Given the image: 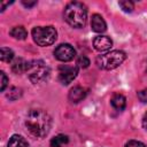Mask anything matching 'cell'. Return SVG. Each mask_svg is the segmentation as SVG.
Listing matches in <instances>:
<instances>
[{"label": "cell", "mask_w": 147, "mask_h": 147, "mask_svg": "<svg viewBox=\"0 0 147 147\" xmlns=\"http://www.w3.org/2000/svg\"><path fill=\"white\" fill-rule=\"evenodd\" d=\"M25 126L32 137L42 139L48 134L51 130L52 118L42 109H32L26 116Z\"/></svg>", "instance_id": "6da1fadb"}, {"label": "cell", "mask_w": 147, "mask_h": 147, "mask_svg": "<svg viewBox=\"0 0 147 147\" xmlns=\"http://www.w3.org/2000/svg\"><path fill=\"white\" fill-rule=\"evenodd\" d=\"M64 20L74 28H83L86 23L87 11L86 7L78 1L69 2L64 9Z\"/></svg>", "instance_id": "7a4b0ae2"}, {"label": "cell", "mask_w": 147, "mask_h": 147, "mask_svg": "<svg viewBox=\"0 0 147 147\" xmlns=\"http://www.w3.org/2000/svg\"><path fill=\"white\" fill-rule=\"evenodd\" d=\"M126 55L123 51H111L107 54L99 55L96 57V64L99 68L105 70H111L123 63Z\"/></svg>", "instance_id": "3957f363"}, {"label": "cell", "mask_w": 147, "mask_h": 147, "mask_svg": "<svg viewBox=\"0 0 147 147\" xmlns=\"http://www.w3.org/2000/svg\"><path fill=\"white\" fill-rule=\"evenodd\" d=\"M26 74L29 76V79L33 83H40L45 80L49 75V68L42 60H33L28 63Z\"/></svg>", "instance_id": "277c9868"}, {"label": "cell", "mask_w": 147, "mask_h": 147, "mask_svg": "<svg viewBox=\"0 0 147 147\" xmlns=\"http://www.w3.org/2000/svg\"><path fill=\"white\" fill-rule=\"evenodd\" d=\"M56 30L53 26H36L32 30V37L37 45L48 46L56 40Z\"/></svg>", "instance_id": "5b68a950"}, {"label": "cell", "mask_w": 147, "mask_h": 147, "mask_svg": "<svg viewBox=\"0 0 147 147\" xmlns=\"http://www.w3.org/2000/svg\"><path fill=\"white\" fill-rule=\"evenodd\" d=\"M76 55L75 48L69 44H61L59 45L54 51V56L62 62L71 61Z\"/></svg>", "instance_id": "8992f818"}, {"label": "cell", "mask_w": 147, "mask_h": 147, "mask_svg": "<svg viewBox=\"0 0 147 147\" xmlns=\"http://www.w3.org/2000/svg\"><path fill=\"white\" fill-rule=\"evenodd\" d=\"M78 74V68L76 65H61L59 68V80L63 85L70 84Z\"/></svg>", "instance_id": "52a82bcc"}, {"label": "cell", "mask_w": 147, "mask_h": 147, "mask_svg": "<svg viewBox=\"0 0 147 147\" xmlns=\"http://www.w3.org/2000/svg\"><path fill=\"white\" fill-rule=\"evenodd\" d=\"M93 46L99 52H105L113 46V41L107 36H98L93 40Z\"/></svg>", "instance_id": "ba28073f"}, {"label": "cell", "mask_w": 147, "mask_h": 147, "mask_svg": "<svg viewBox=\"0 0 147 147\" xmlns=\"http://www.w3.org/2000/svg\"><path fill=\"white\" fill-rule=\"evenodd\" d=\"M91 28H92V30L94 32H98V33L106 31L107 25H106V22H105L103 17L101 15H99V14L92 15V18H91Z\"/></svg>", "instance_id": "9c48e42d"}, {"label": "cell", "mask_w": 147, "mask_h": 147, "mask_svg": "<svg viewBox=\"0 0 147 147\" xmlns=\"http://www.w3.org/2000/svg\"><path fill=\"white\" fill-rule=\"evenodd\" d=\"M85 96H86V91L80 86H75L69 92V100L75 103L82 101Z\"/></svg>", "instance_id": "30bf717a"}, {"label": "cell", "mask_w": 147, "mask_h": 147, "mask_svg": "<svg viewBox=\"0 0 147 147\" xmlns=\"http://www.w3.org/2000/svg\"><path fill=\"white\" fill-rule=\"evenodd\" d=\"M110 103H111V106L116 109V110H123L124 108H125V106H126V99H125V96L123 95V94H121V93H115L113 96H111V99H110Z\"/></svg>", "instance_id": "8fae6325"}, {"label": "cell", "mask_w": 147, "mask_h": 147, "mask_svg": "<svg viewBox=\"0 0 147 147\" xmlns=\"http://www.w3.org/2000/svg\"><path fill=\"white\" fill-rule=\"evenodd\" d=\"M8 147H29V144L22 136L14 134L8 141Z\"/></svg>", "instance_id": "7c38bea8"}, {"label": "cell", "mask_w": 147, "mask_h": 147, "mask_svg": "<svg viewBox=\"0 0 147 147\" xmlns=\"http://www.w3.org/2000/svg\"><path fill=\"white\" fill-rule=\"evenodd\" d=\"M28 63L26 61H24L23 59H16L13 64H11V70L15 72V74H22L24 71H26V68H28Z\"/></svg>", "instance_id": "4fadbf2b"}, {"label": "cell", "mask_w": 147, "mask_h": 147, "mask_svg": "<svg viewBox=\"0 0 147 147\" xmlns=\"http://www.w3.org/2000/svg\"><path fill=\"white\" fill-rule=\"evenodd\" d=\"M69 138L65 134H57L51 140V147H64L68 145Z\"/></svg>", "instance_id": "5bb4252c"}, {"label": "cell", "mask_w": 147, "mask_h": 147, "mask_svg": "<svg viewBox=\"0 0 147 147\" xmlns=\"http://www.w3.org/2000/svg\"><path fill=\"white\" fill-rule=\"evenodd\" d=\"M9 33L11 37H14L15 39H18V40H24L28 37V32L23 26H15L10 30Z\"/></svg>", "instance_id": "9a60e30c"}, {"label": "cell", "mask_w": 147, "mask_h": 147, "mask_svg": "<svg viewBox=\"0 0 147 147\" xmlns=\"http://www.w3.org/2000/svg\"><path fill=\"white\" fill-rule=\"evenodd\" d=\"M0 59L3 62H10L14 59V52L10 48L1 47V49H0Z\"/></svg>", "instance_id": "2e32d148"}, {"label": "cell", "mask_w": 147, "mask_h": 147, "mask_svg": "<svg viewBox=\"0 0 147 147\" xmlns=\"http://www.w3.org/2000/svg\"><path fill=\"white\" fill-rule=\"evenodd\" d=\"M21 95H22V90L18 88V87H14V86L10 87L9 91H8V93H7V98H8L9 100H16V99H18Z\"/></svg>", "instance_id": "e0dca14e"}, {"label": "cell", "mask_w": 147, "mask_h": 147, "mask_svg": "<svg viewBox=\"0 0 147 147\" xmlns=\"http://www.w3.org/2000/svg\"><path fill=\"white\" fill-rule=\"evenodd\" d=\"M119 7L124 10V11H132L133 8H134V5L132 1H129V0H125V1H119Z\"/></svg>", "instance_id": "ac0fdd59"}, {"label": "cell", "mask_w": 147, "mask_h": 147, "mask_svg": "<svg viewBox=\"0 0 147 147\" xmlns=\"http://www.w3.org/2000/svg\"><path fill=\"white\" fill-rule=\"evenodd\" d=\"M77 65L80 67V68H87L90 65V60L86 57V56H79L77 59Z\"/></svg>", "instance_id": "d6986e66"}, {"label": "cell", "mask_w": 147, "mask_h": 147, "mask_svg": "<svg viewBox=\"0 0 147 147\" xmlns=\"http://www.w3.org/2000/svg\"><path fill=\"white\" fill-rule=\"evenodd\" d=\"M0 77H1V86H0V90L3 92L5 88H6V86H7V84H8V78H7V76H6V74L3 71L0 72Z\"/></svg>", "instance_id": "ffe728a7"}, {"label": "cell", "mask_w": 147, "mask_h": 147, "mask_svg": "<svg viewBox=\"0 0 147 147\" xmlns=\"http://www.w3.org/2000/svg\"><path fill=\"white\" fill-rule=\"evenodd\" d=\"M125 147H147V146L145 144L138 141V140H130V141L126 142Z\"/></svg>", "instance_id": "44dd1931"}, {"label": "cell", "mask_w": 147, "mask_h": 147, "mask_svg": "<svg viewBox=\"0 0 147 147\" xmlns=\"http://www.w3.org/2000/svg\"><path fill=\"white\" fill-rule=\"evenodd\" d=\"M138 98L141 102H147V88H144L138 92Z\"/></svg>", "instance_id": "7402d4cb"}, {"label": "cell", "mask_w": 147, "mask_h": 147, "mask_svg": "<svg viewBox=\"0 0 147 147\" xmlns=\"http://www.w3.org/2000/svg\"><path fill=\"white\" fill-rule=\"evenodd\" d=\"M22 3L25 6V7H32V6H34V5H37V1H25V0H23L22 1Z\"/></svg>", "instance_id": "603a6c76"}, {"label": "cell", "mask_w": 147, "mask_h": 147, "mask_svg": "<svg viewBox=\"0 0 147 147\" xmlns=\"http://www.w3.org/2000/svg\"><path fill=\"white\" fill-rule=\"evenodd\" d=\"M142 126H144V129L147 130V111L145 113V115L142 117Z\"/></svg>", "instance_id": "cb8c5ba5"}, {"label": "cell", "mask_w": 147, "mask_h": 147, "mask_svg": "<svg viewBox=\"0 0 147 147\" xmlns=\"http://www.w3.org/2000/svg\"><path fill=\"white\" fill-rule=\"evenodd\" d=\"M9 3H11V2H8V1H7V2H3V1H2V2H0V10H1V11H3V10H5V8H6Z\"/></svg>", "instance_id": "d4e9b609"}]
</instances>
